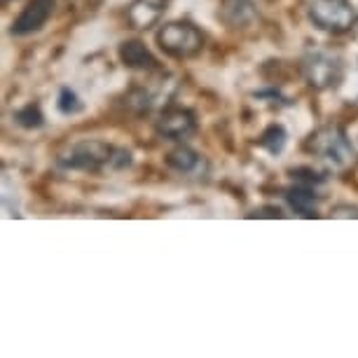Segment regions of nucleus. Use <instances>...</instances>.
I'll list each match as a JSON object with an SVG mask.
<instances>
[{
  "instance_id": "1",
  "label": "nucleus",
  "mask_w": 358,
  "mask_h": 358,
  "mask_svg": "<svg viewBox=\"0 0 358 358\" xmlns=\"http://www.w3.org/2000/svg\"><path fill=\"white\" fill-rule=\"evenodd\" d=\"M57 164L66 171H120V169H127L131 164V152L127 148L106 143V141L83 138L66 143L57 152Z\"/></svg>"
},
{
  "instance_id": "2",
  "label": "nucleus",
  "mask_w": 358,
  "mask_h": 358,
  "mask_svg": "<svg viewBox=\"0 0 358 358\" xmlns=\"http://www.w3.org/2000/svg\"><path fill=\"white\" fill-rule=\"evenodd\" d=\"M305 152L314 155L333 171H347L356 162V148L340 124H323L305 141Z\"/></svg>"
},
{
  "instance_id": "3",
  "label": "nucleus",
  "mask_w": 358,
  "mask_h": 358,
  "mask_svg": "<svg viewBox=\"0 0 358 358\" xmlns=\"http://www.w3.org/2000/svg\"><path fill=\"white\" fill-rule=\"evenodd\" d=\"M307 19L330 36H344L358 24V10L351 0H309Z\"/></svg>"
},
{
  "instance_id": "4",
  "label": "nucleus",
  "mask_w": 358,
  "mask_h": 358,
  "mask_svg": "<svg viewBox=\"0 0 358 358\" xmlns=\"http://www.w3.org/2000/svg\"><path fill=\"white\" fill-rule=\"evenodd\" d=\"M159 50L173 59H192L204 50V36L192 22H166L157 31Z\"/></svg>"
},
{
  "instance_id": "5",
  "label": "nucleus",
  "mask_w": 358,
  "mask_h": 358,
  "mask_svg": "<svg viewBox=\"0 0 358 358\" xmlns=\"http://www.w3.org/2000/svg\"><path fill=\"white\" fill-rule=\"evenodd\" d=\"M300 71L309 87H314V90H319V92H328V90H335V87L342 83L344 62L337 52L314 50L305 54V59H302V64H300Z\"/></svg>"
},
{
  "instance_id": "6",
  "label": "nucleus",
  "mask_w": 358,
  "mask_h": 358,
  "mask_svg": "<svg viewBox=\"0 0 358 358\" xmlns=\"http://www.w3.org/2000/svg\"><path fill=\"white\" fill-rule=\"evenodd\" d=\"M155 129L162 138L173 141V143H185L197 131V115L190 108H166V110H162Z\"/></svg>"
},
{
  "instance_id": "7",
  "label": "nucleus",
  "mask_w": 358,
  "mask_h": 358,
  "mask_svg": "<svg viewBox=\"0 0 358 358\" xmlns=\"http://www.w3.org/2000/svg\"><path fill=\"white\" fill-rule=\"evenodd\" d=\"M52 15H54V0H29L26 8L19 12L17 19L12 22L10 33L17 38L38 33L47 22H50Z\"/></svg>"
},
{
  "instance_id": "8",
  "label": "nucleus",
  "mask_w": 358,
  "mask_h": 358,
  "mask_svg": "<svg viewBox=\"0 0 358 358\" xmlns=\"http://www.w3.org/2000/svg\"><path fill=\"white\" fill-rule=\"evenodd\" d=\"M164 162L171 171H176L178 176H187V178H199V176L208 171L204 155L185 143H178L173 150H169L164 155Z\"/></svg>"
},
{
  "instance_id": "9",
  "label": "nucleus",
  "mask_w": 358,
  "mask_h": 358,
  "mask_svg": "<svg viewBox=\"0 0 358 358\" xmlns=\"http://www.w3.org/2000/svg\"><path fill=\"white\" fill-rule=\"evenodd\" d=\"M260 17V0H222L220 19L229 29H248Z\"/></svg>"
},
{
  "instance_id": "10",
  "label": "nucleus",
  "mask_w": 358,
  "mask_h": 358,
  "mask_svg": "<svg viewBox=\"0 0 358 358\" xmlns=\"http://www.w3.org/2000/svg\"><path fill=\"white\" fill-rule=\"evenodd\" d=\"M166 12V0H134L127 8V19H129L131 29L145 31L155 26Z\"/></svg>"
},
{
  "instance_id": "11",
  "label": "nucleus",
  "mask_w": 358,
  "mask_h": 358,
  "mask_svg": "<svg viewBox=\"0 0 358 358\" xmlns=\"http://www.w3.org/2000/svg\"><path fill=\"white\" fill-rule=\"evenodd\" d=\"M120 62L131 71H159V62L141 40H124L120 45Z\"/></svg>"
},
{
  "instance_id": "12",
  "label": "nucleus",
  "mask_w": 358,
  "mask_h": 358,
  "mask_svg": "<svg viewBox=\"0 0 358 358\" xmlns=\"http://www.w3.org/2000/svg\"><path fill=\"white\" fill-rule=\"evenodd\" d=\"M283 197H286L288 206L293 208L295 213L305 215V218H314L316 213H319V201H321V194L316 192V187L312 185H293L288 187L286 192H283Z\"/></svg>"
},
{
  "instance_id": "13",
  "label": "nucleus",
  "mask_w": 358,
  "mask_h": 358,
  "mask_svg": "<svg viewBox=\"0 0 358 358\" xmlns=\"http://www.w3.org/2000/svg\"><path fill=\"white\" fill-rule=\"evenodd\" d=\"M166 87H171V85L164 83V85H155V87H150V85L136 87V90L129 94V106L136 113H150L152 108L162 106V101L169 99L171 92H166Z\"/></svg>"
},
{
  "instance_id": "14",
  "label": "nucleus",
  "mask_w": 358,
  "mask_h": 358,
  "mask_svg": "<svg viewBox=\"0 0 358 358\" xmlns=\"http://www.w3.org/2000/svg\"><path fill=\"white\" fill-rule=\"evenodd\" d=\"M260 148H265L269 155H279L283 152V148L288 143V134L281 124H269L260 136Z\"/></svg>"
},
{
  "instance_id": "15",
  "label": "nucleus",
  "mask_w": 358,
  "mask_h": 358,
  "mask_svg": "<svg viewBox=\"0 0 358 358\" xmlns=\"http://www.w3.org/2000/svg\"><path fill=\"white\" fill-rule=\"evenodd\" d=\"M15 120L19 127H24V129H40V127L45 124V115L40 110L38 103H29V106L19 108L15 113Z\"/></svg>"
},
{
  "instance_id": "16",
  "label": "nucleus",
  "mask_w": 358,
  "mask_h": 358,
  "mask_svg": "<svg viewBox=\"0 0 358 358\" xmlns=\"http://www.w3.org/2000/svg\"><path fill=\"white\" fill-rule=\"evenodd\" d=\"M57 108L62 115H76L83 110V101H80V96L71 90V87H62L59 99H57Z\"/></svg>"
},
{
  "instance_id": "17",
  "label": "nucleus",
  "mask_w": 358,
  "mask_h": 358,
  "mask_svg": "<svg viewBox=\"0 0 358 358\" xmlns=\"http://www.w3.org/2000/svg\"><path fill=\"white\" fill-rule=\"evenodd\" d=\"M290 176H293L295 183L300 185H312V187H319L326 183V176L314 171V169H305V166H297V169H290Z\"/></svg>"
},
{
  "instance_id": "18",
  "label": "nucleus",
  "mask_w": 358,
  "mask_h": 358,
  "mask_svg": "<svg viewBox=\"0 0 358 358\" xmlns=\"http://www.w3.org/2000/svg\"><path fill=\"white\" fill-rule=\"evenodd\" d=\"M255 215H258V218H281L283 213L279 208H260V211L251 213V218H255Z\"/></svg>"
}]
</instances>
